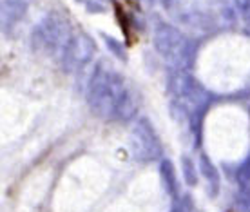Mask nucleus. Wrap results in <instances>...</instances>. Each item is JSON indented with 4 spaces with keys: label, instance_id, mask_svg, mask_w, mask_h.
Instances as JSON below:
<instances>
[{
    "label": "nucleus",
    "instance_id": "f257e3e1",
    "mask_svg": "<svg viewBox=\"0 0 250 212\" xmlns=\"http://www.w3.org/2000/svg\"><path fill=\"white\" fill-rule=\"evenodd\" d=\"M114 17L118 20L120 29L124 33L125 42L127 45H136L140 40V35L136 31V25H134V13L140 11L136 0H114Z\"/></svg>",
    "mask_w": 250,
    "mask_h": 212
}]
</instances>
